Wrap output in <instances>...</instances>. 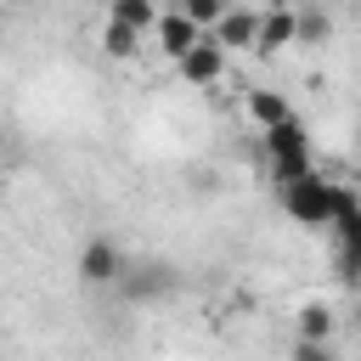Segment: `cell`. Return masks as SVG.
<instances>
[{
	"instance_id": "cell-3",
	"label": "cell",
	"mask_w": 361,
	"mask_h": 361,
	"mask_svg": "<svg viewBox=\"0 0 361 361\" xmlns=\"http://www.w3.org/2000/svg\"><path fill=\"white\" fill-rule=\"evenodd\" d=\"M73 271H79V282H85V288H118V282H124V271H130V259H124V248H118L113 237H85V248H79Z\"/></svg>"
},
{
	"instance_id": "cell-10",
	"label": "cell",
	"mask_w": 361,
	"mask_h": 361,
	"mask_svg": "<svg viewBox=\"0 0 361 361\" xmlns=\"http://www.w3.org/2000/svg\"><path fill=\"white\" fill-rule=\"evenodd\" d=\"M243 107H248V118H254L259 130H271V124L293 118V113H288V102H282L276 90H248V102H243Z\"/></svg>"
},
{
	"instance_id": "cell-16",
	"label": "cell",
	"mask_w": 361,
	"mask_h": 361,
	"mask_svg": "<svg viewBox=\"0 0 361 361\" xmlns=\"http://www.w3.org/2000/svg\"><path fill=\"white\" fill-rule=\"evenodd\" d=\"M288 361H338V355H333V344H327V338H293Z\"/></svg>"
},
{
	"instance_id": "cell-4",
	"label": "cell",
	"mask_w": 361,
	"mask_h": 361,
	"mask_svg": "<svg viewBox=\"0 0 361 361\" xmlns=\"http://www.w3.org/2000/svg\"><path fill=\"white\" fill-rule=\"evenodd\" d=\"M175 73L192 85V90H209V85H220L226 79V45L220 39H197L180 62H175Z\"/></svg>"
},
{
	"instance_id": "cell-18",
	"label": "cell",
	"mask_w": 361,
	"mask_h": 361,
	"mask_svg": "<svg viewBox=\"0 0 361 361\" xmlns=\"http://www.w3.org/2000/svg\"><path fill=\"white\" fill-rule=\"evenodd\" d=\"M0 152H6V135H0Z\"/></svg>"
},
{
	"instance_id": "cell-13",
	"label": "cell",
	"mask_w": 361,
	"mask_h": 361,
	"mask_svg": "<svg viewBox=\"0 0 361 361\" xmlns=\"http://www.w3.org/2000/svg\"><path fill=\"white\" fill-rule=\"evenodd\" d=\"M107 17H113V23H130L135 34H147V28L158 23L152 0H107Z\"/></svg>"
},
{
	"instance_id": "cell-8",
	"label": "cell",
	"mask_w": 361,
	"mask_h": 361,
	"mask_svg": "<svg viewBox=\"0 0 361 361\" xmlns=\"http://www.w3.org/2000/svg\"><path fill=\"white\" fill-rule=\"evenodd\" d=\"M293 39H299V17H293L288 6L259 11V45H254V51H265V56H271V51H288Z\"/></svg>"
},
{
	"instance_id": "cell-2",
	"label": "cell",
	"mask_w": 361,
	"mask_h": 361,
	"mask_svg": "<svg viewBox=\"0 0 361 361\" xmlns=\"http://www.w3.org/2000/svg\"><path fill=\"white\" fill-rule=\"evenodd\" d=\"M333 265L338 282L361 288V197L350 186H338V214H333Z\"/></svg>"
},
{
	"instance_id": "cell-20",
	"label": "cell",
	"mask_w": 361,
	"mask_h": 361,
	"mask_svg": "<svg viewBox=\"0 0 361 361\" xmlns=\"http://www.w3.org/2000/svg\"><path fill=\"white\" fill-rule=\"evenodd\" d=\"M355 327H361V310H355Z\"/></svg>"
},
{
	"instance_id": "cell-11",
	"label": "cell",
	"mask_w": 361,
	"mask_h": 361,
	"mask_svg": "<svg viewBox=\"0 0 361 361\" xmlns=\"http://www.w3.org/2000/svg\"><path fill=\"white\" fill-rule=\"evenodd\" d=\"M305 175H316V158H310V152H282V158H271V186H276V192H288V186L305 180Z\"/></svg>"
},
{
	"instance_id": "cell-19",
	"label": "cell",
	"mask_w": 361,
	"mask_h": 361,
	"mask_svg": "<svg viewBox=\"0 0 361 361\" xmlns=\"http://www.w3.org/2000/svg\"><path fill=\"white\" fill-rule=\"evenodd\" d=\"M355 141H361V124H355Z\"/></svg>"
},
{
	"instance_id": "cell-7",
	"label": "cell",
	"mask_w": 361,
	"mask_h": 361,
	"mask_svg": "<svg viewBox=\"0 0 361 361\" xmlns=\"http://www.w3.org/2000/svg\"><path fill=\"white\" fill-rule=\"evenodd\" d=\"M214 39H220L226 51H254V45H259V11H243V6H231V11L220 17Z\"/></svg>"
},
{
	"instance_id": "cell-9",
	"label": "cell",
	"mask_w": 361,
	"mask_h": 361,
	"mask_svg": "<svg viewBox=\"0 0 361 361\" xmlns=\"http://www.w3.org/2000/svg\"><path fill=\"white\" fill-rule=\"evenodd\" d=\"M259 147H265V158H282V152H310V135H305V124H299V118H282V124L259 130Z\"/></svg>"
},
{
	"instance_id": "cell-6",
	"label": "cell",
	"mask_w": 361,
	"mask_h": 361,
	"mask_svg": "<svg viewBox=\"0 0 361 361\" xmlns=\"http://www.w3.org/2000/svg\"><path fill=\"white\" fill-rule=\"evenodd\" d=\"M118 288H124V299L147 305V299H164V293L175 288V271H169V265H130Z\"/></svg>"
},
{
	"instance_id": "cell-5",
	"label": "cell",
	"mask_w": 361,
	"mask_h": 361,
	"mask_svg": "<svg viewBox=\"0 0 361 361\" xmlns=\"http://www.w3.org/2000/svg\"><path fill=\"white\" fill-rule=\"evenodd\" d=\"M152 34H158V51H164L169 62H180V56H186V51H192V45L203 39V28H197V23H192V17L180 11V6H175V11H158Z\"/></svg>"
},
{
	"instance_id": "cell-12",
	"label": "cell",
	"mask_w": 361,
	"mask_h": 361,
	"mask_svg": "<svg viewBox=\"0 0 361 361\" xmlns=\"http://www.w3.org/2000/svg\"><path fill=\"white\" fill-rule=\"evenodd\" d=\"M135 45H141V34H135L130 23H113V17H107V28H102V51H107L113 62H130Z\"/></svg>"
},
{
	"instance_id": "cell-1",
	"label": "cell",
	"mask_w": 361,
	"mask_h": 361,
	"mask_svg": "<svg viewBox=\"0 0 361 361\" xmlns=\"http://www.w3.org/2000/svg\"><path fill=\"white\" fill-rule=\"evenodd\" d=\"M282 197V214L293 220V226H310V231H333V214H338V180H327L322 169L316 175H305V180H293L288 192H276Z\"/></svg>"
},
{
	"instance_id": "cell-17",
	"label": "cell",
	"mask_w": 361,
	"mask_h": 361,
	"mask_svg": "<svg viewBox=\"0 0 361 361\" xmlns=\"http://www.w3.org/2000/svg\"><path fill=\"white\" fill-rule=\"evenodd\" d=\"M322 34H327V17H322V11L299 17V39H322Z\"/></svg>"
},
{
	"instance_id": "cell-14",
	"label": "cell",
	"mask_w": 361,
	"mask_h": 361,
	"mask_svg": "<svg viewBox=\"0 0 361 361\" xmlns=\"http://www.w3.org/2000/svg\"><path fill=\"white\" fill-rule=\"evenodd\" d=\"M299 338H333V310L327 305H299Z\"/></svg>"
},
{
	"instance_id": "cell-21",
	"label": "cell",
	"mask_w": 361,
	"mask_h": 361,
	"mask_svg": "<svg viewBox=\"0 0 361 361\" xmlns=\"http://www.w3.org/2000/svg\"><path fill=\"white\" fill-rule=\"evenodd\" d=\"M17 6H28V0H17Z\"/></svg>"
},
{
	"instance_id": "cell-15",
	"label": "cell",
	"mask_w": 361,
	"mask_h": 361,
	"mask_svg": "<svg viewBox=\"0 0 361 361\" xmlns=\"http://www.w3.org/2000/svg\"><path fill=\"white\" fill-rule=\"evenodd\" d=\"M180 11H186L197 28H220V17H226L231 6H226V0H180Z\"/></svg>"
}]
</instances>
